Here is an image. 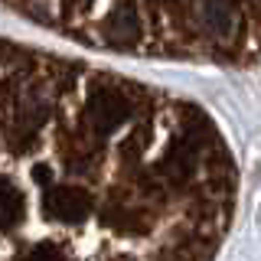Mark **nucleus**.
Here are the masks:
<instances>
[{
    "mask_svg": "<svg viewBox=\"0 0 261 261\" xmlns=\"http://www.w3.org/2000/svg\"><path fill=\"white\" fill-rule=\"evenodd\" d=\"M33 27L108 56L248 69L261 0H0Z\"/></svg>",
    "mask_w": 261,
    "mask_h": 261,
    "instance_id": "f03ea898",
    "label": "nucleus"
},
{
    "mask_svg": "<svg viewBox=\"0 0 261 261\" xmlns=\"http://www.w3.org/2000/svg\"><path fill=\"white\" fill-rule=\"evenodd\" d=\"M235 206L202 105L0 36V261H216Z\"/></svg>",
    "mask_w": 261,
    "mask_h": 261,
    "instance_id": "f257e3e1",
    "label": "nucleus"
}]
</instances>
